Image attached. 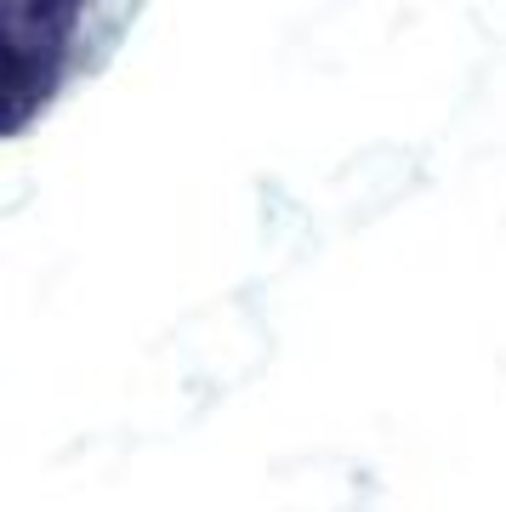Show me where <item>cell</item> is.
Segmentation results:
<instances>
[{"instance_id": "1", "label": "cell", "mask_w": 506, "mask_h": 512, "mask_svg": "<svg viewBox=\"0 0 506 512\" xmlns=\"http://www.w3.org/2000/svg\"><path fill=\"white\" fill-rule=\"evenodd\" d=\"M148 0H0V143L46 126L114 63Z\"/></svg>"}]
</instances>
